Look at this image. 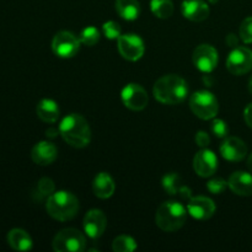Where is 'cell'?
<instances>
[{"instance_id":"cell-1","label":"cell","mask_w":252,"mask_h":252,"mask_svg":"<svg viewBox=\"0 0 252 252\" xmlns=\"http://www.w3.org/2000/svg\"><path fill=\"white\" fill-rule=\"evenodd\" d=\"M59 134L69 145L74 148L80 149L90 144V126L83 116L76 113H71L63 118L59 126Z\"/></svg>"},{"instance_id":"cell-2","label":"cell","mask_w":252,"mask_h":252,"mask_svg":"<svg viewBox=\"0 0 252 252\" xmlns=\"http://www.w3.org/2000/svg\"><path fill=\"white\" fill-rule=\"evenodd\" d=\"M153 94L159 102L165 105H177L186 98L189 88L181 76L169 74L160 78L155 83Z\"/></svg>"},{"instance_id":"cell-3","label":"cell","mask_w":252,"mask_h":252,"mask_svg":"<svg viewBox=\"0 0 252 252\" xmlns=\"http://www.w3.org/2000/svg\"><path fill=\"white\" fill-rule=\"evenodd\" d=\"M47 213L53 219L66 221L73 219L79 211V201L73 193L66 191L54 192L47 198Z\"/></svg>"},{"instance_id":"cell-4","label":"cell","mask_w":252,"mask_h":252,"mask_svg":"<svg viewBox=\"0 0 252 252\" xmlns=\"http://www.w3.org/2000/svg\"><path fill=\"white\" fill-rule=\"evenodd\" d=\"M187 212L181 203L175 201L160 204L155 214V223L164 231H176L186 223Z\"/></svg>"},{"instance_id":"cell-5","label":"cell","mask_w":252,"mask_h":252,"mask_svg":"<svg viewBox=\"0 0 252 252\" xmlns=\"http://www.w3.org/2000/svg\"><path fill=\"white\" fill-rule=\"evenodd\" d=\"M189 107L192 112L201 120H212L219 110L218 100L212 93L206 90L197 91L189 98Z\"/></svg>"},{"instance_id":"cell-6","label":"cell","mask_w":252,"mask_h":252,"mask_svg":"<svg viewBox=\"0 0 252 252\" xmlns=\"http://www.w3.org/2000/svg\"><path fill=\"white\" fill-rule=\"evenodd\" d=\"M52 246L57 252H83L86 249V239L76 229H63L54 236Z\"/></svg>"},{"instance_id":"cell-7","label":"cell","mask_w":252,"mask_h":252,"mask_svg":"<svg viewBox=\"0 0 252 252\" xmlns=\"http://www.w3.org/2000/svg\"><path fill=\"white\" fill-rule=\"evenodd\" d=\"M80 39L69 31H61L52 41V51L61 58H71L80 48Z\"/></svg>"},{"instance_id":"cell-8","label":"cell","mask_w":252,"mask_h":252,"mask_svg":"<svg viewBox=\"0 0 252 252\" xmlns=\"http://www.w3.org/2000/svg\"><path fill=\"white\" fill-rule=\"evenodd\" d=\"M226 68L234 75H244L252 69V51L246 47H236L228 57Z\"/></svg>"},{"instance_id":"cell-9","label":"cell","mask_w":252,"mask_h":252,"mask_svg":"<svg viewBox=\"0 0 252 252\" xmlns=\"http://www.w3.org/2000/svg\"><path fill=\"white\" fill-rule=\"evenodd\" d=\"M118 51L127 61L137 62L144 54V43L137 34H121L118 38Z\"/></svg>"},{"instance_id":"cell-10","label":"cell","mask_w":252,"mask_h":252,"mask_svg":"<svg viewBox=\"0 0 252 252\" xmlns=\"http://www.w3.org/2000/svg\"><path fill=\"white\" fill-rule=\"evenodd\" d=\"M194 66L203 73H211L218 64V52L211 44H199L192 56Z\"/></svg>"},{"instance_id":"cell-11","label":"cell","mask_w":252,"mask_h":252,"mask_svg":"<svg viewBox=\"0 0 252 252\" xmlns=\"http://www.w3.org/2000/svg\"><path fill=\"white\" fill-rule=\"evenodd\" d=\"M122 101L132 111H142L148 105V94L138 84H128L122 90Z\"/></svg>"},{"instance_id":"cell-12","label":"cell","mask_w":252,"mask_h":252,"mask_svg":"<svg viewBox=\"0 0 252 252\" xmlns=\"http://www.w3.org/2000/svg\"><path fill=\"white\" fill-rule=\"evenodd\" d=\"M83 225L86 235L95 240V239L102 236L105 233L106 226H107V219H106V216L102 211L91 209L84 217Z\"/></svg>"},{"instance_id":"cell-13","label":"cell","mask_w":252,"mask_h":252,"mask_svg":"<svg viewBox=\"0 0 252 252\" xmlns=\"http://www.w3.org/2000/svg\"><path fill=\"white\" fill-rule=\"evenodd\" d=\"M193 169L201 177H211L218 169V159L212 150L203 148L193 159Z\"/></svg>"},{"instance_id":"cell-14","label":"cell","mask_w":252,"mask_h":252,"mask_svg":"<svg viewBox=\"0 0 252 252\" xmlns=\"http://www.w3.org/2000/svg\"><path fill=\"white\" fill-rule=\"evenodd\" d=\"M187 212L193 218L199 219V220H206V219L213 217V214L216 213V204L208 197H192L187 203Z\"/></svg>"},{"instance_id":"cell-15","label":"cell","mask_w":252,"mask_h":252,"mask_svg":"<svg viewBox=\"0 0 252 252\" xmlns=\"http://www.w3.org/2000/svg\"><path fill=\"white\" fill-rule=\"evenodd\" d=\"M220 154L229 161H241L248 154V147L240 138L228 137L220 145Z\"/></svg>"},{"instance_id":"cell-16","label":"cell","mask_w":252,"mask_h":252,"mask_svg":"<svg viewBox=\"0 0 252 252\" xmlns=\"http://www.w3.org/2000/svg\"><path fill=\"white\" fill-rule=\"evenodd\" d=\"M58 157V150L57 147L51 142H39L32 148L31 158L34 164L47 166L54 162V160Z\"/></svg>"},{"instance_id":"cell-17","label":"cell","mask_w":252,"mask_h":252,"mask_svg":"<svg viewBox=\"0 0 252 252\" xmlns=\"http://www.w3.org/2000/svg\"><path fill=\"white\" fill-rule=\"evenodd\" d=\"M181 10L182 15L189 21L201 22L209 16V7L203 0H185Z\"/></svg>"},{"instance_id":"cell-18","label":"cell","mask_w":252,"mask_h":252,"mask_svg":"<svg viewBox=\"0 0 252 252\" xmlns=\"http://www.w3.org/2000/svg\"><path fill=\"white\" fill-rule=\"evenodd\" d=\"M228 186L238 196H252V175L245 171H236L229 177Z\"/></svg>"},{"instance_id":"cell-19","label":"cell","mask_w":252,"mask_h":252,"mask_svg":"<svg viewBox=\"0 0 252 252\" xmlns=\"http://www.w3.org/2000/svg\"><path fill=\"white\" fill-rule=\"evenodd\" d=\"M116 185L112 177L106 172H100L97 176L95 177L93 184V191L96 197L101 199L110 198L113 193H115Z\"/></svg>"},{"instance_id":"cell-20","label":"cell","mask_w":252,"mask_h":252,"mask_svg":"<svg viewBox=\"0 0 252 252\" xmlns=\"http://www.w3.org/2000/svg\"><path fill=\"white\" fill-rule=\"evenodd\" d=\"M37 116L41 121L46 123H54L59 118V107L53 100L49 98H43L38 102L36 108Z\"/></svg>"},{"instance_id":"cell-21","label":"cell","mask_w":252,"mask_h":252,"mask_svg":"<svg viewBox=\"0 0 252 252\" xmlns=\"http://www.w3.org/2000/svg\"><path fill=\"white\" fill-rule=\"evenodd\" d=\"M7 243L10 248L16 251H29L32 249V239L22 229H12L7 234Z\"/></svg>"},{"instance_id":"cell-22","label":"cell","mask_w":252,"mask_h":252,"mask_svg":"<svg viewBox=\"0 0 252 252\" xmlns=\"http://www.w3.org/2000/svg\"><path fill=\"white\" fill-rule=\"evenodd\" d=\"M116 10L122 19L133 21L140 14V5L138 0H116Z\"/></svg>"},{"instance_id":"cell-23","label":"cell","mask_w":252,"mask_h":252,"mask_svg":"<svg viewBox=\"0 0 252 252\" xmlns=\"http://www.w3.org/2000/svg\"><path fill=\"white\" fill-rule=\"evenodd\" d=\"M150 9L159 19H169L174 12V4L171 0H152Z\"/></svg>"},{"instance_id":"cell-24","label":"cell","mask_w":252,"mask_h":252,"mask_svg":"<svg viewBox=\"0 0 252 252\" xmlns=\"http://www.w3.org/2000/svg\"><path fill=\"white\" fill-rule=\"evenodd\" d=\"M162 187L165 191L169 194L174 196V194H179L181 189L184 187L181 182V177L175 172H170V174L165 175L162 179Z\"/></svg>"},{"instance_id":"cell-25","label":"cell","mask_w":252,"mask_h":252,"mask_svg":"<svg viewBox=\"0 0 252 252\" xmlns=\"http://www.w3.org/2000/svg\"><path fill=\"white\" fill-rule=\"evenodd\" d=\"M112 249L116 252H130L137 249V243L130 236L121 235L113 240Z\"/></svg>"},{"instance_id":"cell-26","label":"cell","mask_w":252,"mask_h":252,"mask_svg":"<svg viewBox=\"0 0 252 252\" xmlns=\"http://www.w3.org/2000/svg\"><path fill=\"white\" fill-rule=\"evenodd\" d=\"M79 39L85 46H95L98 42V39H100V32H98V30L96 27L89 26L80 32Z\"/></svg>"},{"instance_id":"cell-27","label":"cell","mask_w":252,"mask_h":252,"mask_svg":"<svg viewBox=\"0 0 252 252\" xmlns=\"http://www.w3.org/2000/svg\"><path fill=\"white\" fill-rule=\"evenodd\" d=\"M239 34L244 43H252V16L248 17L241 22Z\"/></svg>"},{"instance_id":"cell-28","label":"cell","mask_w":252,"mask_h":252,"mask_svg":"<svg viewBox=\"0 0 252 252\" xmlns=\"http://www.w3.org/2000/svg\"><path fill=\"white\" fill-rule=\"evenodd\" d=\"M103 34L107 37L108 39H118L121 36V26L120 24L115 21H108L103 24L102 26Z\"/></svg>"},{"instance_id":"cell-29","label":"cell","mask_w":252,"mask_h":252,"mask_svg":"<svg viewBox=\"0 0 252 252\" xmlns=\"http://www.w3.org/2000/svg\"><path fill=\"white\" fill-rule=\"evenodd\" d=\"M54 182L52 181L48 177H43L38 181V185H37V189H38V193L41 194L42 197H47L48 198L51 194L54 193Z\"/></svg>"},{"instance_id":"cell-30","label":"cell","mask_w":252,"mask_h":252,"mask_svg":"<svg viewBox=\"0 0 252 252\" xmlns=\"http://www.w3.org/2000/svg\"><path fill=\"white\" fill-rule=\"evenodd\" d=\"M226 185L228 182L225 180L220 179V177H216V179L211 180V181L207 184V189H209V192L213 194H220L225 191Z\"/></svg>"},{"instance_id":"cell-31","label":"cell","mask_w":252,"mask_h":252,"mask_svg":"<svg viewBox=\"0 0 252 252\" xmlns=\"http://www.w3.org/2000/svg\"><path fill=\"white\" fill-rule=\"evenodd\" d=\"M212 132L218 138H225L228 134V126L223 120H214L212 122Z\"/></svg>"},{"instance_id":"cell-32","label":"cell","mask_w":252,"mask_h":252,"mask_svg":"<svg viewBox=\"0 0 252 252\" xmlns=\"http://www.w3.org/2000/svg\"><path fill=\"white\" fill-rule=\"evenodd\" d=\"M196 143H197V145H198V147L206 148V147H208V144L211 143V139H209L208 134H207L206 132H202V130H201V132L197 133Z\"/></svg>"},{"instance_id":"cell-33","label":"cell","mask_w":252,"mask_h":252,"mask_svg":"<svg viewBox=\"0 0 252 252\" xmlns=\"http://www.w3.org/2000/svg\"><path fill=\"white\" fill-rule=\"evenodd\" d=\"M244 118H245L246 125L252 128V103L246 106L245 111H244Z\"/></svg>"},{"instance_id":"cell-34","label":"cell","mask_w":252,"mask_h":252,"mask_svg":"<svg viewBox=\"0 0 252 252\" xmlns=\"http://www.w3.org/2000/svg\"><path fill=\"white\" fill-rule=\"evenodd\" d=\"M226 43H228V46L230 47H236L238 46V38H236L235 34H229L228 37H226Z\"/></svg>"},{"instance_id":"cell-35","label":"cell","mask_w":252,"mask_h":252,"mask_svg":"<svg viewBox=\"0 0 252 252\" xmlns=\"http://www.w3.org/2000/svg\"><path fill=\"white\" fill-rule=\"evenodd\" d=\"M46 133H47V137L54 138V137H56V135L59 133V129H54V128H49V129L47 130Z\"/></svg>"},{"instance_id":"cell-36","label":"cell","mask_w":252,"mask_h":252,"mask_svg":"<svg viewBox=\"0 0 252 252\" xmlns=\"http://www.w3.org/2000/svg\"><path fill=\"white\" fill-rule=\"evenodd\" d=\"M248 167H249V170L252 172V154L249 157V159H248Z\"/></svg>"},{"instance_id":"cell-37","label":"cell","mask_w":252,"mask_h":252,"mask_svg":"<svg viewBox=\"0 0 252 252\" xmlns=\"http://www.w3.org/2000/svg\"><path fill=\"white\" fill-rule=\"evenodd\" d=\"M249 90H250V93L252 94V76H251L250 81H249Z\"/></svg>"},{"instance_id":"cell-38","label":"cell","mask_w":252,"mask_h":252,"mask_svg":"<svg viewBox=\"0 0 252 252\" xmlns=\"http://www.w3.org/2000/svg\"><path fill=\"white\" fill-rule=\"evenodd\" d=\"M212 2H216V1H218V0H211Z\"/></svg>"}]
</instances>
